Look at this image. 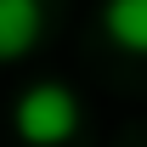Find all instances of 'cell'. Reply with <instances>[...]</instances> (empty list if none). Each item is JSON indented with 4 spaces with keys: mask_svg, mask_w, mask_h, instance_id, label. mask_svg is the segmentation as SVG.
I'll return each mask as SVG.
<instances>
[{
    "mask_svg": "<svg viewBox=\"0 0 147 147\" xmlns=\"http://www.w3.org/2000/svg\"><path fill=\"white\" fill-rule=\"evenodd\" d=\"M11 125L28 147H62L79 130V102L62 79H40L28 91L17 96V108H11Z\"/></svg>",
    "mask_w": 147,
    "mask_h": 147,
    "instance_id": "6da1fadb",
    "label": "cell"
},
{
    "mask_svg": "<svg viewBox=\"0 0 147 147\" xmlns=\"http://www.w3.org/2000/svg\"><path fill=\"white\" fill-rule=\"evenodd\" d=\"M40 28H45V6L40 0H0V62L28 57Z\"/></svg>",
    "mask_w": 147,
    "mask_h": 147,
    "instance_id": "7a4b0ae2",
    "label": "cell"
},
{
    "mask_svg": "<svg viewBox=\"0 0 147 147\" xmlns=\"http://www.w3.org/2000/svg\"><path fill=\"white\" fill-rule=\"evenodd\" d=\"M102 34L147 57V0H102Z\"/></svg>",
    "mask_w": 147,
    "mask_h": 147,
    "instance_id": "3957f363",
    "label": "cell"
}]
</instances>
